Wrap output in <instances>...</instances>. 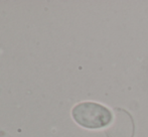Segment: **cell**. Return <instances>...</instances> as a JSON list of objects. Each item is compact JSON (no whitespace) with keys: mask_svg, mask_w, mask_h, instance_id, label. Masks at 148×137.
<instances>
[{"mask_svg":"<svg viewBox=\"0 0 148 137\" xmlns=\"http://www.w3.org/2000/svg\"><path fill=\"white\" fill-rule=\"evenodd\" d=\"M74 120L87 129H101L107 127L113 119L112 112L96 102H82L72 110Z\"/></svg>","mask_w":148,"mask_h":137,"instance_id":"obj_1","label":"cell"}]
</instances>
